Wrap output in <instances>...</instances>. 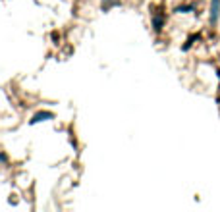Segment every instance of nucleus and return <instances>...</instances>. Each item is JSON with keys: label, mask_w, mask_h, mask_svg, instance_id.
<instances>
[{"label": "nucleus", "mask_w": 220, "mask_h": 212, "mask_svg": "<svg viewBox=\"0 0 220 212\" xmlns=\"http://www.w3.org/2000/svg\"><path fill=\"white\" fill-rule=\"evenodd\" d=\"M218 10H220V0H212V4H211V19H212V23L218 18Z\"/></svg>", "instance_id": "nucleus-1"}, {"label": "nucleus", "mask_w": 220, "mask_h": 212, "mask_svg": "<svg viewBox=\"0 0 220 212\" xmlns=\"http://www.w3.org/2000/svg\"><path fill=\"white\" fill-rule=\"evenodd\" d=\"M50 118H54V114L52 112H41V114H37L33 120H31V124H39V121H43V120H50Z\"/></svg>", "instance_id": "nucleus-2"}, {"label": "nucleus", "mask_w": 220, "mask_h": 212, "mask_svg": "<svg viewBox=\"0 0 220 212\" xmlns=\"http://www.w3.org/2000/svg\"><path fill=\"white\" fill-rule=\"evenodd\" d=\"M153 23H155V29L158 31V29L162 27V18H155V19H153Z\"/></svg>", "instance_id": "nucleus-3"}, {"label": "nucleus", "mask_w": 220, "mask_h": 212, "mask_svg": "<svg viewBox=\"0 0 220 212\" xmlns=\"http://www.w3.org/2000/svg\"><path fill=\"white\" fill-rule=\"evenodd\" d=\"M178 12H191V6H183V8H180Z\"/></svg>", "instance_id": "nucleus-4"}, {"label": "nucleus", "mask_w": 220, "mask_h": 212, "mask_svg": "<svg viewBox=\"0 0 220 212\" xmlns=\"http://www.w3.org/2000/svg\"><path fill=\"white\" fill-rule=\"evenodd\" d=\"M0 162H6V154H2V152H0Z\"/></svg>", "instance_id": "nucleus-5"}]
</instances>
